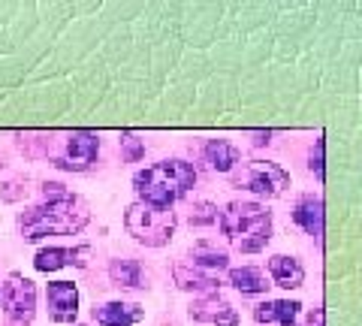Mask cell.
Returning <instances> with one entry per match:
<instances>
[{"label":"cell","mask_w":362,"mask_h":326,"mask_svg":"<svg viewBox=\"0 0 362 326\" xmlns=\"http://www.w3.org/2000/svg\"><path fill=\"white\" fill-rule=\"evenodd\" d=\"M142 314V305H136V302H106V305L94 308V320L100 326H136Z\"/></svg>","instance_id":"cell-12"},{"label":"cell","mask_w":362,"mask_h":326,"mask_svg":"<svg viewBox=\"0 0 362 326\" xmlns=\"http://www.w3.org/2000/svg\"><path fill=\"white\" fill-rule=\"evenodd\" d=\"M100 139L88 130H73L61 136V151L54 154V166H61L66 173H85L90 163L97 161Z\"/></svg>","instance_id":"cell-8"},{"label":"cell","mask_w":362,"mask_h":326,"mask_svg":"<svg viewBox=\"0 0 362 326\" xmlns=\"http://www.w3.org/2000/svg\"><path fill=\"white\" fill-rule=\"evenodd\" d=\"M230 284L239 290V293H247V296H254V293H266V290L272 287L266 275L259 272L257 266H242V269H230Z\"/></svg>","instance_id":"cell-17"},{"label":"cell","mask_w":362,"mask_h":326,"mask_svg":"<svg viewBox=\"0 0 362 326\" xmlns=\"http://www.w3.org/2000/svg\"><path fill=\"white\" fill-rule=\"evenodd\" d=\"M269 272H272V281H275L278 287H284V290H296L302 287V281H305V269L302 263L296 260V257H287V254H275L269 260Z\"/></svg>","instance_id":"cell-15"},{"label":"cell","mask_w":362,"mask_h":326,"mask_svg":"<svg viewBox=\"0 0 362 326\" xmlns=\"http://www.w3.org/2000/svg\"><path fill=\"white\" fill-rule=\"evenodd\" d=\"M109 278L115 281L118 287H130V290L145 287V269L136 260H112L109 263Z\"/></svg>","instance_id":"cell-18"},{"label":"cell","mask_w":362,"mask_h":326,"mask_svg":"<svg viewBox=\"0 0 362 326\" xmlns=\"http://www.w3.org/2000/svg\"><path fill=\"white\" fill-rule=\"evenodd\" d=\"M0 305H4V314L13 323L28 326L37 314V287H33V281L21 272H9L4 287H0Z\"/></svg>","instance_id":"cell-7"},{"label":"cell","mask_w":362,"mask_h":326,"mask_svg":"<svg viewBox=\"0 0 362 326\" xmlns=\"http://www.w3.org/2000/svg\"><path fill=\"white\" fill-rule=\"evenodd\" d=\"M218 221L230 245L242 254L263 251L272 239V211L259 202H230Z\"/></svg>","instance_id":"cell-3"},{"label":"cell","mask_w":362,"mask_h":326,"mask_svg":"<svg viewBox=\"0 0 362 326\" xmlns=\"http://www.w3.org/2000/svg\"><path fill=\"white\" fill-rule=\"evenodd\" d=\"M206 161L214 173H233V166L239 163V149L226 139H211L206 145Z\"/></svg>","instance_id":"cell-16"},{"label":"cell","mask_w":362,"mask_h":326,"mask_svg":"<svg viewBox=\"0 0 362 326\" xmlns=\"http://www.w3.org/2000/svg\"><path fill=\"white\" fill-rule=\"evenodd\" d=\"M269 139H272V133H269V130H266V133H263V130H257V133H254V145H269Z\"/></svg>","instance_id":"cell-24"},{"label":"cell","mask_w":362,"mask_h":326,"mask_svg":"<svg viewBox=\"0 0 362 326\" xmlns=\"http://www.w3.org/2000/svg\"><path fill=\"white\" fill-rule=\"evenodd\" d=\"M88 202L66 190L61 182L42 185V202L18 215V233L28 242H40L42 235H76L88 227Z\"/></svg>","instance_id":"cell-1"},{"label":"cell","mask_w":362,"mask_h":326,"mask_svg":"<svg viewBox=\"0 0 362 326\" xmlns=\"http://www.w3.org/2000/svg\"><path fill=\"white\" fill-rule=\"evenodd\" d=\"M194 185H197V170L185 161H160L133 175L136 197L163 209H173V202L187 197V190Z\"/></svg>","instance_id":"cell-2"},{"label":"cell","mask_w":362,"mask_h":326,"mask_svg":"<svg viewBox=\"0 0 362 326\" xmlns=\"http://www.w3.org/2000/svg\"><path fill=\"white\" fill-rule=\"evenodd\" d=\"M302 305L290 299H272V302H259L254 308L257 323H278V326H296Z\"/></svg>","instance_id":"cell-13"},{"label":"cell","mask_w":362,"mask_h":326,"mask_svg":"<svg viewBox=\"0 0 362 326\" xmlns=\"http://www.w3.org/2000/svg\"><path fill=\"white\" fill-rule=\"evenodd\" d=\"M323 149H326V142L320 136L314 142V149H311V173L317 175V182H323Z\"/></svg>","instance_id":"cell-21"},{"label":"cell","mask_w":362,"mask_h":326,"mask_svg":"<svg viewBox=\"0 0 362 326\" xmlns=\"http://www.w3.org/2000/svg\"><path fill=\"white\" fill-rule=\"evenodd\" d=\"M308 326H323V311H320V308H314V311L308 314Z\"/></svg>","instance_id":"cell-23"},{"label":"cell","mask_w":362,"mask_h":326,"mask_svg":"<svg viewBox=\"0 0 362 326\" xmlns=\"http://www.w3.org/2000/svg\"><path fill=\"white\" fill-rule=\"evenodd\" d=\"M124 227L145 248H163L175 233V211L136 199L124 211Z\"/></svg>","instance_id":"cell-5"},{"label":"cell","mask_w":362,"mask_h":326,"mask_svg":"<svg viewBox=\"0 0 362 326\" xmlns=\"http://www.w3.org/2000/svg\"><path fill=\"white\" fill-rule=\"evenodd\" d=\"M223 272H230V257L218 248H211L209 242L194 245L173 266L175 284L181 290H197V293H218Z\"/></svg>","instance_id":"cell-4"},{"label":"cell","mask_w":362,"mask_h":326,"mask_svg":"<svg viewBox=\"0 0 362 326\" xmlns=\"http://www.w3.org/2000/svg\"><path fill=\"white\" fill-rule=\"evenodd\" d=\"M45 299H49V314L52 320L58 323H73L78 314V290L70 281H54L45 290Z\"/></svg>","instance_id":"cell-10"},{"label":"cell","mask_w":362,"mask_h":326,"mask_svg":"<svg viewBox=\"0 0 362 326\" xmlns=\"http://www.w3.org/2000/svg\"><path fill=\"white\" fill-rule=\"evenodd\" d=\"M293 221L299 223V227L314 235V242H320L323 239V202L320 197H302L296 202V209H293Z\"/></svg>","instance_id":"cell-14"},{"label":"cell","mask_w":362,"mask_h":326,"mask_svg":"<svg viewBox=\"0 0 362 326\" xmlns=\"http://www.w3.org/2000/svg\"><path fill=\"white\" fill-rule=\"evenodd\" d=\"M121 149H124V161H139V157L145 154V145L136 139V136H130V133H124L121 136Z\"/></svg>","instance_id":"cell-20"},{"label":"cell","mask_w":362,"mask_h":326,"mask_svg":"<svg viewBox=\"0 0 362 326\" xmlns=\"http://www.w3.org/2000/svg\"><path fill=\"white\" fill-rule=\"evenodd\" d=\"M233 185L263 199H275L290 187V175L272 161H247L242 163V170L233 173Z\"/></svg>","instance_id":"cell-6"},{"label":"cell","mask_w":362,"mask_h":326,"mask_svg":"<svg viewBox=\"0 0 362 326\" xmlns=\"http://www.w3.org/2000/svg\"><path fill=\"white\" fill-rule=\"evenodd\" d=\"M218 221V209L209 206V202H197L190 209V223H214Z\"/></svg>","instance_id":"cell-19"},{"label":"cell","mask_w":362,"mask_h":326,"mask_svg":"<svg viewBox=\"0 0 362 326\" xmlns=\"http://www.w3.org/2000/svg\"><path fill=\"white\" fill-rule=\"evenodd\" d=\"M88 257H90L88 245H78V248H42L37 254V260H33V266H37L40 272H54V269H64V266L85 269Z\"/></svg>","instance_id":"cell-11"},{"label":"cell","mask_w":362,"mask_h":326,"mask_svg":"<svg viewBox=\"0 0 362 326\" xmlns=\"http://www.w3.org/2000/svg\"><path fill=\"white\" fill-rule=\"evenodd\" d=\"M190 318H194L197 323H209V326H239V314H235V308L218 293H209V296L197 299L194 305H190Z\"/></svg>","instance_id":"cell-9"},{"label":"cell","mask_w":362,"mask_h":326,"mask_svg":"<svg viewBox=\"0 0 362 326\" xmlns=\"http://www.w3.org/2000/svg\"><path fill=\"white\" fill-rule=\"evenodd\" d=\"M28 194V187H21L18 182H13V185H6V190H4V199L6 202H16V199H21Z\"/></svg>","instance_id":"cell-22"}]
</instances>
